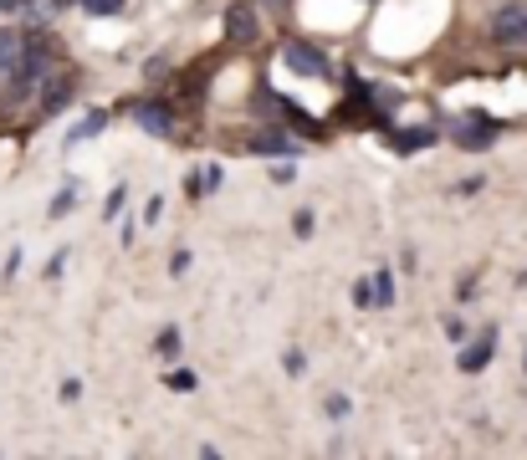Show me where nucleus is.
Returning a JSON list of instances; mask_svg holds the SVG:
<instances>
[{
	"mask_svg": "<svg viewBox=\"0 0 527 460\" xmlns=\"http://www.w3.org/2000/svg\"><path fill=\"white\" fill-rule=\"evenodd\" d=\"M287 67L292 72H302V77H333V67H328V57L318 52V46H307V41H287Z\"/></svg>",
	"mask_w": 527,
	"mask_h": 460,
	"instance_id": "f257e3e1",
	"label": "nucleus"
},
{
	"mask_svg": "<svg viewBox=\"0 0 527 460\" xmlns=\"http://www.w3.org/2000/svg\"><path fill=\"white\" fill-rule=\"evenodd\" d=\"M492 36L502 46H527V6H502L492 16Z\"/></svg>",
	"mask_w": 527,
	"mask_h": 460,
	"instance_id": "f03ea898",
	"label": "nucleus"
},
{
	"mask_svg": "<svg viewBox=\"0 0 527 460\" xmlns=\"http://www.w3.org/2000/svg\"><path fill=\"white\" fill-rule=\"evenodd\" d=\"M492 133H497V123H487V118H466V123L456 128V144H461V149H487V144H492Z\"/></svg>",
	"mask_w": 527,
	"mask_h": 460,
	"instance_id": "7ed1b4c3",
	"label": "nucleus"
},
{
	"mask_svg": "<svg viewBox=\"0 0 527 460\" xmlns=\"http://www.w3.org/2000/svg\"><path fill=\"white\" fill-rule=\"evenodd\" d=\"M226 31H231V41H256V16H251V6H231V11H226Z\"/></svg>",
	"mask_w": 527,
	"mask_h": 460,
	"instance_id": "20e7f679",
	"label": "nucleus"
},
{
	"mask_svg": "<svg viewBox=\"0 0 527 460\" xmlns=\"http://www.w3.org/2000/svg\"><path fill=\"white\" fill-rule=\"evenodd\" d=\"M134 118H139L149 133H169V113H164L159 103H139V108H134Z\"/></svg>",
	"mask_w": 527,
	"mask_h": 460,
	"instance_id": "39448f33",
	"label": "nucleus"
},
{
	"mask_svg": "<svg viewBox=\"0 0 527 460\" xmlns=\"http://www.w3.org/2000/svg\"><path fill=\"white\" fill-rule=\"evenodd\" d=\"M251 149H256V154H297V144H292L287 133H261Z\"/></svg>",
	"mask_w": 527,
	"mask_h": 460,
	"instance_id": "423d86ee",
	"label": "nucleus"
},
{
	"mask_svg": "<svg viewBox=\"0 0 527 460\" xmlns=\"http://www.w3.org/2000/svg\"><path fill=\"white\" fill-rule=\"evenodd\" d=\"M487 358H492V338H481L476 348L461 353V368H466V374H476V368H487Z\"/></svg>",
	"mask_w": 527,
	"mask_h": 460,
	"instance_id": "0eeeda50",
	"label": "nucleus"
},
{
	"mask_svg": "<svg viewBox=\"0 0 527 460\" xmlns=\"http://www.w3.org/2000/svg\"><path fill=\"white\" fill-rule=\"evenodd\" d=\"M16 62H21V41L11 31H0V72H11Z\"/></svg>",
	"mask_w": 527,
	"mask_h": 460,
	"instance_id": "6e6552de",
	"label": "nucleus"
},
{
	"mask_svg": "<svg viewBox=\"0 0 527 460\" xmlns=\"http://www.w3.org/2000/svg\"><path fill=\"white\" fill-rule=\"evenodd\" d=\"M93 16H113V11H123V0H82Z\"/></svg>",
	"mask_w": 527,
	"mask_h": 460,
	"instance_id": "1a4fd4ad",
	"label": "nucleus"
},
{
	"mask_svg": "<svg viewBox=\"0 0 527 460\" xmlns=\"http://www.w3.org/2000/svg\"><path fill=\"white\" fill-rule=\"evenodd\" d=\"M394 144H400V149H420V144H430V133H425V128H415V133H400Z\"/></svg>",
	"mask_w": 527,
	"mask_h": 460,
	"instance_id": "9d476101",
	"label": "nucleus"
},
{
	"mask_svg": "<svg viewBox=\"0 0 527 460\" xmlns=\"http://www.w3.org/2000/svg\"><path fill=\"white\" fill-rule=\"evenodd\" d=\"M77 205V190H62L57 200H52V215H62V210H72Z\"/></svg>",
	"mask_w": 527,
	"mask_h": 460,
	"instance_id": "9b49d317",
	"label": "nucleus"
},
{
	"mask_svg": "<svg viewBox=\"0 0 527 460\" xmlns=\"http://www.w3.org/2000/svg\"><path fill=\"white\" fill-rule=\"evenodd\" d=\"M159 353H164V358L180 353V333H164V338H159Z\"/></svg>",
	"mask_w": 527,
	"mask_h": 460,
	"instance_id": "f8f14e48",
	"label": "nucleus"
},
{
	"mask_svg": "<svg viewBox=\"0 0 527 460\" xmlns=\"http://www.w3.org/2000/svg\"><path fill=\"white\" fill-rule=\"evenodd\" d=\"M354 302H364V307H369V302H374V287H369V282H359V287H354Z\"/></svg>",
	"mask_w": 527,
	"mask_h": 460,
	"instance_id": "ddd939ff",
	"label": "nucleus"
},
{
	"mask_svg": "<svg viewBox=\"0 0 527 460\" xmlns=\"http://www.w3.org/2000/svg\"><path fill=\"white\" fill-rule=\"evenodd\" d=\"M21 6H31V0H0V11H21Z\"/></svg>",
	"mask_w": 527,
	"mask_h": 460,
	"instance_id": "4468645a",
	"label": "nucleus"
},
{
	"mask_svg": "<svg viewBox=\"0 0 527 460\" xmlns=\"http://www.w3.org/2000/svg\"><path fill=\"white\" fill-rule=\"evenodd\" d=\"M272 6H282V0H272Z\"/></svg>",
	"mask_w": 527,
	"mask_h": 460,
	"instance_id": "2eb2a0df",
	"label": "nucleus"
}]
</instances>
